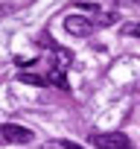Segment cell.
I'll return each mask as SVG.
<instances>
[{"label":"cell","mask_w":140,"mask_h":149,"mask_svg":"<svg viewBox=\"0 0 140 149\" xmlns=\"http://www.w3.org/2000/svg\"><path fill=\"white\" fill-rule=\"evenodd\" d=\"M88 140H91V146H96V149H128V146H131V143H128V137H125V134H120V132L91 134Z\"/></svg>","instance_id":"cell-1"},{"label":"cell","mask_w":140,"mask_h":149,"mask_svg":"<svg viewBox=\"0 0 140 149\" xmlns=\"http://www.w3.org/2000/svg\"><path fill=\"white\" fill-rule=\"evenodd\" d=\"M0 137L9 140V143H29L32 132L26 126H18V123H3V126H0Z\"/></svg>","instance_id":"cell-2"},{"label":"cell","mask_w":140,"mask_h":149,"mask_svg":"<svg viewBox=\"0 0 140 149\" xmlns=\"http://www.w3.org/2000/svg\"><path fill=\"white\" fill-rule=\"evenodd\" d=\"M64 29H67L70 35H79V38H85V35H91L94 24H91L88 18H82V15H67V18H64Z\"/></svg>","instance_id":"cell-3"},{"label":"cell","mask_w":140,"mask_h":149,"mask_svg":"<svg viewBox=\"0 0 140 149\" xmlns=\"http://www.w3.org/2000/svg\"><path fill=\"white\" fill-rule=\"evenodd\" d=\"M18 79H21V82H26V85H38V88H41V85H47V79H44V76H35V73H21Z\"/></svg>","instance_id":"cell-4"},{"label":"cell","mask_w":140,"mask_h":149,"mask_svg":"<svg viewBox=\"0 0 140 149\" xmlns=\"http://www.w3.org/2000/svg\"><path fill=\"white\" fill-rule=\"evenodd\" d=\"M47 82H55L58 88H67V79H64V73H61L58 67H55V70L50 73V76H47Z\"/></svg>","instance_id":"cell-5"},{"label":"cell","mask_w":140,"mask_h":149,"mask_svg":"<svg viewBox=\"0 0 140 149\" xmlns=\"http://www.w3.org/2000/svg\"><path fill=\"white\" fill-rule=\"evenodd\" d=\"M55 53H58V61H61V67H67L70 61H73V53H70V50H64V47H55Z\"/></svg>","instance_id":"cell-6"},{"label":"cell","mask_w":140,"mask_h":149,"mask_svg":"<svg viewBox=\"0 0 140 149\" xmlns=\"http://www.w3.org/2000/svg\"><path fill=\"white\" fill-rule=\"evenodd\" d=\"M58 149H82V146H76V143H70V140H61V143H55Z\"/></svg>","instance_id":"cell-7"},{"label":"cell","mask_w":140,"mask_h":149,"mask_svg":"<svg viewBox=\"0 0 140 149\" xmlns=\"http://www.w3.org/2000/svg\"><path fill=\"white\" fill-rule=\"evenodd\" d=\"M9 12H12L9 6H0V18H3V15H9Z\"/></svg>","instance_id":"cell-8"}]
</instances>
